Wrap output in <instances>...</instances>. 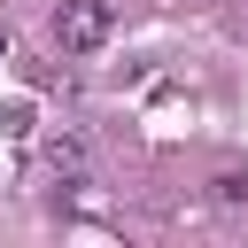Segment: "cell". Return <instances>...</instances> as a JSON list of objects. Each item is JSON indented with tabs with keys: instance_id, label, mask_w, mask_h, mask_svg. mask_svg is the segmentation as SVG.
Listing matches in <instances>:
<instances>
[{
	"instance_id": "cell-1",
	"label": "cell",
	"mask_w": 248,
	"mask_h": 248,
	"mask_svg": "<svg viewBox=\"0 0 248 248\" xmlns=\"http://www.w3.org/2000/svg\"><path fill=\"white\" fill-rule=\"evenodd\" d=\"M108 23H116V8H108V0H62L46 31H54V46H62V54H93V46L108 39Z\"/></svg>"
},
{
	"instance_id": "cell-2",
	"label": "cell",
	"mask_w": 248,
	"mask_h": 248,
	"mask_svg": "<svg viewBox=\"0 0 248 248\" xmlns=\"http://www.w3.org/2000/svg\"><path fill=\"white\" fill-rule=\"evenodd\" d=\"M46 170L78 178V170H85V147H78V140H46Z\"/></svg>"
},
{
	"instance_id": "cell-3",
	"label": "cell",
	"mask_w": 248,
	"mask_h": 248,
	"mask_svg": "<svg viewBox=\"0 0 248 248\" xmlns=\"http://www.w3.org/2000/svg\"><path fill=\"white\" fill-rule=\"evenodd\" d=\"M217 202H225V209H240V202H248V178H240V170H232V178H217Z\"/></svg>"
},
{
	"instance_id": "cell-4",
	"label": "cell",
	"mask_w": 248,
	"mask_h": 248,
	"mask_svg": "<svg viewBox=\"0 0 248 248\" xmlns=\"http://www.w3.org/2000/svg\"><path fill=\"white\" fill-rule=\"evenodd\" d=\"M0 62H8V31H0Z\"/></svg>"
}]
</instances>
